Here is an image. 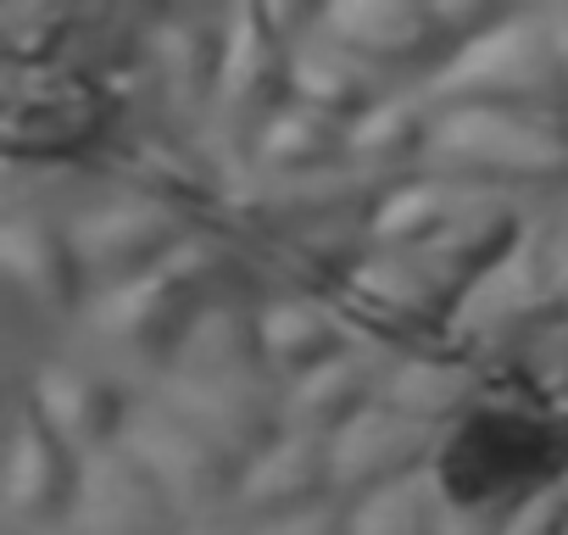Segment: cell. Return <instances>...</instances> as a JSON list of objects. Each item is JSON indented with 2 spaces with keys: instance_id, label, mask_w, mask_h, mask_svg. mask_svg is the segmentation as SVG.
I'll return each instance as SVG.
<instances>
[{
  "instance_id": "1",
  "label": "cell",
  "mask_w": 568,
  "mask_h": 535,
  "mask_svg": "<svg viewBox=\"0 0 568 535\" xmlns=\"http://www.w3.org/2000/svg\"><path fill=\"white\" fill-rule=\"evenodd\" d=\"M501 18L485 0H341L324 7V34L396 95H424Z\"/></svg>"
},
{
  "instance_id": "2",
  "label": "cell",
  "mask_w": 568,
  "mask_h": 535,
  "mask_svg": "<svg viewBox=\"0 0 568 535\" xmlns=\"http://www.w3.org/2000/svg\"><path fill=\"white\" fill-rule=\"evenodd\" d=\"M129 129V101L73 68H7V162L12 173L106 168Z\"/></svg>"
},
{
  "instance_id": "3",
  "label": "cell",
  "mask_w": 568,
  "mask_h": 535,
  "mask_svg": "<svg viewBox=\"0 0 568 535\" xmlns=\"http://www.w3.org/2000/svg\"><path fill=\"white\" fill-rule=\"evenodd\" d=\"M424 179L507 195L518 206L568 201V118L524 112H440Z\"/></svg>"
},
{
  "instance_id": "4",
  "label": "cell",
  "mask_w": 568,
  "mask_h": 535,
  "mask_svg": "<svg viewBox=\"0 0 568 535\" xmlns=\"http://www.w3.org/2000/svg\"><path fill=\"white\" fill-rule=\"evenodd\" d=\"M313 18L318 7H234L217 101L201 129L234 179L251 173L267 123L296 107V40L313 29Z\"/></svg>"
},
{
  "instance_id": "5",
  "label": "cell",
  "mask_w": 568,
  "mask_h": 535,
  "mask_svg": "<svg viewBox=\"0 0 568 535\" xmlns=\"http://www.w3.org/2000/svg\"><path fill=\"white\" fill-rule=\"evenodd\" d=\"M435 112H524L568 118V68L546 12H507L429 90Z\"/></svg>"
},
{
  "instance_id": "6",
  "label": "cell",
  "mask_w": 568,
  "mask_h": 535,
  "mask_svg": "<svg viewBox=\"0 0 568 535\" xmlns=\"http://www.w3.org/2000/svg\"><path fill=\"white\" fill-rule=\"evenodd\" d=\"M206 313H212V296L173 256L151 280H134L123 291L95 296V307L84 319L90 346H95L90 357L106 363L112 374H123L134 391H162L179 369V352H184L190 330Z\"/></svg>"
},
{
  "instance_id": "7",
  "label": "cell",
  "mask_w": 568,
  "mask_h": 535,
  "mask_svg": "<svg viewBox=\"0 0 568 535\" xmlns=\"http://www.w3.org/2000/svg\"><path fill=\"white\" fill-rule=\"evenodd\" d=\"M123 446L168 485V496L190 513L195 529H223L245 480V457L223 446L206 424H195L168 391H145Z\"/></svg>"
},
{
  "instance_id": "8",
  "label": "cell",
  "mask_w": 568,
  "mask_h": 535,
  "mask_svg": "<svg viewBox=\"0 0 568 535\" xmlns=\"http://www.w3.org/2000/svg\"><path fill=\"white\" fill-rule=\"evenodd\" d=\"M106 184L134 190L190 223H217L229 206V190L240 184L223 157L206 145L201 129H184L173 118H151V123H129L118 151L106 157Z\"/></svg>"
},
{
  "instance_id": "9",
  "label": "cell",
  "mask_w": 568,
  "mask_h": 535,
  "mask_svg": "<svg viewBox=\"0 0 568 535\" xmlns=\"http://www.w3.org/2000/svg\"><path fill=\"white\" fill-rule=\"evenodd\" d=\"M68 229H73L79 262L90 274V291L106 296V291H123L134 280H151L156 268H168L201 223H190V218H179L134 190L106 184Z\"/></svg>"
},
{
  "instance_id": "10",
  "label": "cell",
  "mask_w": 568,
  "mask_h": 535,
  "mask_svg": "<svg viewBox=\"0 0 568 535\" xmlns=\"http://www.w3.org/2000/svg\"><path fill=\"white\" fill-rule=\"evenodd\" d=\"M84 491V457L45 424L34 396L12 385V457H7V535H68Z\"/></svg>"
},
{
  "instance_id": "11",
  "label": "cell",
  "mask_w": 568,
  "mask_h": 535,
  "mask_svg": "<svg viewBox=\"0 0 568 535\" xmlns=\"http://www.w3.org/2000/svg\"><path fill=\"white\" fill-rule=\"evenodd\" d=\"M0 268H7V296L23 302L29 313H40L45 324H57L62 335L73 324H84L90 307H95L73 229L51 212H34V206L7 212V229H0Z\"/></svg>"
},
{
  "instance_id": "12",
  "label": "cell",
  "mask_w": 568,
  "mask_h": 535,
  "mask_svg": "<svg viewBox=\"0 0 568 535\" xmlns=\"http://www.w3.org/2000/svg\"><path fill=\"white\" fill-rule=\"evenodd\" d=\"M34 396V407L45 413V424L90 463L112 446H123L129 424H134V407L145 391H134L123 374H112L106 363L95 357H79V352H62L51 363H40L29 380H12Z\"/></svg>"
},
{
  "instance_id": "13",
  "label": "cell",
  "mask_w": 568,
  "mask_h": 535,
  "mask_svg": "<svg viewBox=\"0 0 568 535\" xmlns=\"http://www.w3.org/2000/svg\"><path fill=\"white\" fill-rule=\"evenodd\" d=\"M229 23L234 7H156L151 34V84L162 95V112L184 129H206L223 57H229Z\"/></svg>"
},
{
  "instance_id": "14",
  "label": "cell",
  "mask_w": 568,
  "mask_h": 535,
  "mask_svg": "<svg viewBox=\"0 0 568 535\" xmlns=\"http://www.w3.org/2000/svg\"><path fill=\"white\" fill-rule=\"evenodd\" d=\"M440 446L446 435L413 424L407 413H396L390 402H379L374 413H363L335 446V496L346 507H363L385 491H402L413 480H429L435 463H440Z\"/></svg>"
},
{
  "instance_id": "15",
  "label": "cell",
  "mask_w": 568,
  "mask_h": 535,
  "mask_svg": "<svg viewBox=\"0 0 568 535\" xmlns=\"http://www.w3.org/2000/svg\"><path fill=\"white\" fill-rule=\"evenodd\" d=\"M190 529H195L190 513L129 446H112L84 463V491L68 535H190Z\"/></svg>"
},
{
  "instance_id": "16",
  "label": "cell",
  "mask_w": 568,
  "mask_h": 535,
  "mask_svg": "<svg viewBox=\"0 0 568 535\" xmlns=\"http://www.w3.org/2000/svg\"><path fill=\"white\" fill-rule=\"evenodd\" d=\"M507 391H524V385L507 380V374H496V369H485L457 341L446 352H435V357L396 363L390 380H385V402L396 413H407L413 424L435 430V435H452L457 424H468L479 407H490Z\"/></svg>"
},
{
  "instance_id": "17",
  "label": "cell",
  "mask_w": 568,
  "mask_h": 535,
  "mask_svg": "<svg viewBox=\"0 0 568 535\" xmlns=\"http://www.w3.org/2000/svg\"><path fill=\"white\" fill-rule=\"evenodd\" d=\"M324 502H341L335 496V457H329V446L324 441H302V435H284L273 452L251 457V468L240 480V496H234V513H229L223 529L256 535L267 524L313 513Z\"/></svg>"
},
{
  "instance_id": "18",
  "label": "cell",
  "mask_w": 568,
  "mask_h": 535,
  "mask_svg": "<svg viewBox=\"0 0 568 535\" xmlns=\"http://www.w3.org/2000/svg\"><path fill=\"white\" fill-rule=\"evenodd\" d=\"M385 380H390V363H379L368 352H346L329 369H318L302 385L284 391V424L302 441L335 446L363 413H374L385 402Z\"/></svg>"
},
{
  "instance_id": "19",
  "label": "cell",
  "mask_w": 568,
  "mask_h": 535,
  "mask_svg": "<svg viewBox=\"0 0 568 535\" xmlns=\"http://www.w3.org/2000/svg\"><path fill=\"white\" fill-rule=\"evenodd\" d=\"M435 129H440V112L429 95H385L368 118L352 123V168L385 184L424 179Z\"/></svg>"
},
{
  "instance_id": "20",
  "label": "cell",
  "mask_w": 568,
  "mask_h": 535,
  "mask_svg": "<svg viewBox=\"0 0 568 535\" xmlns=\"http://www.w3.org/2000/svg\"><path fill=\"white\" fill-rule=\"evenodd\" d=\"M256 330H262V352L273 363V374L284 380V391L302 385L307 374L329 369L335 357L357 352L352 335L341 330L329 302H302V296H273L256 307Z\"/></svg>"
},
{
  "instance_id": "21",
  "label": "cell",
  "mask_w": 568,
  "mask_h": 535,
  "mask_svg": "<svg viewBox=\"0 0 568 535\" xmlns=\"http://www.w3.org/2000/svg\"><path fill=\"white\" fill-rule=\"evenodd\" d=\"M385 95H396L385 79H374L357 57H346L329 34H324V7L313 18V29L296 40V107L307 112H324L335 123H357L368 118Z\"/></svg>"
},
{
  "instance_id": "22",
  "label": "cell",
  "mask_w": 568,
  "mask_h": 535,
  "mask_svg": "<svg viewBox=\"0 0 568 535\" xmlns=\"http://www.w3.org/2000/svg\"><path fill=\"white\" fill-rule=\"evenodd\" d=\"M251 374H273L267 352H262V330H256V307H212L173 369V391H195V385H223V380H251ZM162 385V391H168ZM284 385V380H278Z\"/></svg>"
},
{
  "instance_id": "23",
  "label": "cell",
  "mask_w": 568,
  "mask_h": 535,
  "mask_svg": "<svg viewBox=\"0 0 568 535\" xmlns=\"http://www.w3.org/2000/svg\"><path fill=\"white\" fill-rule=\"evenodd\" d=\"M346 168H352V129L307 107H284L251 157L256 179H324Z\"/></svg>"
},
{
  "instance_id": "24",
  "label": "cell",
  "mask_w": 568,
  "mask_h": 535,
  "mask_svg": "<svg viewBox=\"0 0 568 535\" xmlns=\"http://www.w3.org/2000/svg\"><path fill=\"white\" fill-rule=\"evenodd\" d=\"M507 535H568V485H551V491L529 496L513 513Z\"/></svg>"
},
{
  "instance_id": "25",
  "label": "cell",
  "mask_w": 568,
  "mask_h": 535,
  "mask_svg": "<svg viewBox=\"0 0 568 535\" xmlns=\"http://www.w3.org/2000/svg\"><path fill=\"white\" fill-rule=\"evenodd\" d=\"M256 535H357V518L346 502H324L313 513H296V518H284V524H267Z\"/></svg>"
},
{
  "instance_id": "26",
  "label": "cell",
  "mask_w": 568,
  "mask_h": 535,
  "mask_svg": "<svg viewBox=\"0 0 568 535\" xmlns=\"http://www.w3.org/2000/svg\"><path fill=\"white\" fill-rule=\"evenodd\" d=\"M551 18V40H557V51H562V68H568V7H557V12H546Z\"/></svg>"
},
{
  "instance_id": "27",
  "label": "cell",
  "mask_w": 568,
  "mask_h": 535,
  "mask_svg": "<svg viewBox=\"0 0 568 535\" xmlns=\"http://www.w3.org/2000/svg\"><path fill=\"white\" fill-rule=\"evenodd\" d=\"M190 535H234V529H190Z\"/></svg>"
}]
</instances>
